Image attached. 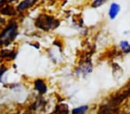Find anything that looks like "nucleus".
Returning a JSON list of instances; mask_svg holds the SVG:
<instances>
[{
	"label": "nucleus",
	"instance_id": "ddd939ff",
	"mask_svg": "<svg viewBox=\"0 0 130 114\" xmlns=\"http://www.w3.org/2000/svg\"><path fill=\"white\" fill-rule=\"evenodd\" d=\"M6 68L5 66H0V82H1V78H2V76L4 75V73L6 71Z\"/></svg>",
	"mask_w": 130,
	"mask_h": 114
},
{
	"label": "nucleus",
	"instance_id": "7ed1b4c3",
	"mask_svg": "<svg viewBox=\"0 0 130 114\" xmlns=\"http://www.w3.org/2000/svg\"><path fill=\"white\" fill-rule=\"evenodd\" d=\"M93 71V65L91 63V62L89 61H87L84 63L80 64L78 66V68L76 71V75L77 76H83L86 77L88 74H90Z\"/></svg>",
	"mask_w": 130,
	"mask_h": 114
},
{
	"label": "nucleus",
	"instance_id": "423d86ee",
	"mask_svg": "<svg viewBox=\"0 0 130 114\" xmlns=\"http://www.w3.org/2000/svg\"><path fill=\"white\" fill-rule=\"evenodd\" d=\"M120 12V6L117 3H112L110 6V9H109V17L111 20H114L116 17L118 16V14Z\"/></svg>",
	"mask_w": 130,
	"mask_h": 114
},
{
	"label": "nucleus",
	"instance_id": "1a4fd4ad",
	"mask_svg": "<svg viewBox=\"0 0 130 114\" xmlns=\"http://www.w3.org/2000/svg\"><path fill=\"white\" fill-rule=\"evenodd\" d=\"M55 114H69V109L66 104L58 105L55 109Z\"/></svg>",
	"mask_w": 130,
	"mask_h": 114
},
{
	"label": "nucleus",
	"instance_id": "6e6552de",
	"mask_svg": "<svg viewBox=\"0 0 130 114\" xmlns=\"http://www.w3.org/2000/svg\"><path fill=\"white\" fill-rule=\"evenodd\" d=\"M88 109L89 107L87 105H81V106L73 109L71 110V114H86Z\"/></svg>",
	"mask_w": 130,
	"mask_h": 114
},
{
	"label": "nucleus",
	"instance_id": "f257e3e1",
	"mask_svg": "<svg viewBox=\"0 0 130 114\" xmlns=\"http://www.w3.org/2000/svg\"><path fill=\"white\" fill-rule=\"evenodd\" d=\"M19 26L15 21H10L0 31V46H8L16 39Z\"/></svg>",
	"mask_w": 130,
	"mask_h": 114
},
{
	"label": "nucleus",
	"instance_id": "20e7f679",
	"mask_svg": "<svg viewBox=\"0 0 130 114\" xmlns=\"http://www.w3.org/2000/svg\"><path fill=\"white\" fill-rule=\"evenodd\" d=\"M38 3V0H22L16 6V11L17 13H24V12L28 11L29 9H30L31 7L35 6Z\"/></svg>",
	"mask_w": 130,
	"mask_h": 114
},
{
	"label": "nucleus",
	"instance_id": "f03ea898",
	"mask_svg": "<svg viewBox=\"0 0 130 114\" xmlns=\"http://www.w3.org/2000/svg\"><path fill=\"white\" fill-rule=\"evenodd\" d=\"M35 26L43 31H52L59 27L60 21L49 14H39L35 20Z\"/></svg>",
	"mask_w": 130,
	"mask_h": 114
},
{
	"label": "nucleus",
	"instance_id": "9b49d317",
	"mask_svg": "<svg viewBox=\"0 0 130 114\" xmlns=\"http://www.w3.org/2000/svg\"><path fill=\"white\" fill-rule=\"evenodd\" d=\"M106 2L107 0H93L92 3H91V6L93 8H98L103 6V5H104Z\"/></svg>",
	"mask_w": 130,
	"mask_h": 114
},
{
	"label": "nucleus",
	"instance_id": "9d476101",
	"mask_svg": "<svg viewBox=\"0 0 130 114\" xmlns=\"http://www.w3.org/2000/svg\"><path fill=\"white\" fill-rule=\"evenodd\" d=\"M119 46H120V49L122 50V52H124L125 54H129L130 53V44L128 41H126V40L120 41Z\"/></svg>",
	"mask_w": 130,
	"mask_h": 114
},
{
	"label": "nucleus",
	"instance_id": "39448f33",
	"mask_svg": "<svg viewBox=\"0 0 130 114\" xmlns=\"http://www.w3.org/2000/svg\"><path fill=\"white\" fill-rule=\"evenodd\" d=\"M34 88L38 92V94H44L47 91V86L45 80L42 78H38L34 81Z\"/></svg>",
	"mask_w": 130,
	"mask_h": 114
},
{
	"label": "nucleus",
	"instance_id": "f8f14e48",
	"mask_svg": "<svg viewBox=\"0 0 130 114\" xmlns=\"http://www.w3.org/2000/svg\"><path fill=\"white\" fill-rule=\"evenodd\" d=\"M14 1H16V0H0V7L6 6V5H10Z\"/></svg>",
	"mask_w": 130,
	"mask_h": 114
},
{
	"label": "nucleus",
	"instance_id": "0eeeda50",
	"mask_svg": "<svg viewBox=\"0 0 130 114\" xmlns=\"http://www.w3.org/2000/svg\"><path fill=\"white\" fill-rule=\"evenodd\" d=\"M15 13H17L16 9L10 5H6L1 7L0 9V13L3 15H7V16H12V15H14Z\"/></svg>",
	"mask_w": 130,
	"mask_h": 114
}]
</instances>
